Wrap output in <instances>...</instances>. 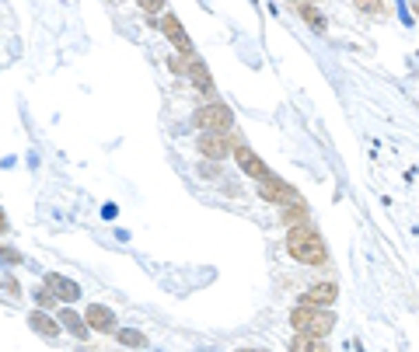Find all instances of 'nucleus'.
Returning <instances> with one entry per match:
<instances>
[{
    "label": "nucleus",
    "mask_w": 419,
    "mask_h": 352,
    "mask_svg": "<svg viewBox=\"0 0 419 352\" xmlns=\"http://www.w3.org/2000/svg\"><path fill=\"white\" fill-rule=\"evenodd\" d=\"M84 321H88L91 331H116V314L105 307V304H91L84 311Z\"/></svg>",
    "instance_id": "nucleus-8"
},
{
    "label": "nucleus",
    "mask_w": 419,
    "mask_h": 352,
    "mask_svg": "<svg viewBox=\"0 0 419 352\" xmlns=\"http://www.w3.org/2000/svg\"><path fill=\"white\" fill-rule=\"evenodd\" d=\"M157 28H161V32L172 39V45H175L182 56H189V52H192V42H189V35H185V28L178 25V18H175V14H165V21L157 25Z\"/></svg>",
    "instance_id": "nucleus-9"
},
{
    "label": "nucleus",
    "mask_w": 419,
    "mask_h": 352,
    "mask_svg": "<svg viewBox=\"0 0 419 352\" xmlns=\"http://www.w3.org/2000/svg\"><path fill=\"white\" fill-rule=\"evenodd\" d=\"M196 147H199V154L210 157V161H224V157L234 150V143H231L227 133H203V136L196 140Z\"/></svg>",
    "instance_id": "nucleus-5"
},
{
    "label": "nucleus",
    "mask_w": 419,
    "mask_h": 352,
    "mask_svg": "<svg viewBox=\"0 0 419 352\" xmlns=\"http://www.w3.org/2000/svg\"><path fill=\"white\" fill-rule=\"evenodd\" d=\"M231 154H234L238 167L248 174V178H255V182H262V178H269V174H273V171H269L266 164H262V157H258L248 143H234V150H231Z\"/></svg>",
    "instance_id": "nucleus-4"
},
{
    "label": "nucleus",
    "mask_w": 419,
    "mask_h": 352,
    "mask_svg": "<svg viewBox=\"0 0 419 352\" xmlns=\"http://www.w3.org/2000/svg\"><path fill=\"white\" fill-rule=\"evenodd\" d=\"M0 234H8V216H4V209H0Z\"/></svg>",
    "instance_id": "nucleus-24"
},
{
    "label": "nucleus",
    "mask_w": 419,
    "mask_h": 352,
    "mask_svg": "<svg viewBox=\"0 0 419 352\" xmlns=\"http://www.w3.org/2000/svg\"><path fill=\"white\" fill-rule=\"evenodd\" d=\"M287 251H290L297 262H304V265H325V258H329V251H325V241H322V234L314 230L311 223L290 227Z\"/></svg>",
    "instance_id": "nucleus-1"
},
{
    "label": "nucleus",
    "mask_w": 419,
    "mask_h": 352,
    "mask_svg": "<svg viewBox=\"0 0 419 352\" xmlns=\"http://www.w3.org/2000/svg\"><path fill=\"white\" fill-rule=\"evenodd\" d=\"M336 297H339V289H336V282H314L304 297L297 300V304H304V307H314V311H329V304H336Z\"/></svg>",
    "instance_id": "nucleus-6"
},
{
    "label": "nucleus",
    "mask_w": 419,
    "mask_h": 352,
    "mask_svg": "<svg viewBox=\"0 0 419 352\" xmlns=\"http://www.w3.org/2000/svg\"><path fill=\"white\" fill-rule=\"evenodd\" d=\"M258 196L266 199V203H276V206H294V203H300L297 192H294V185H287L283 178H276V174H269V178L258 182Z\"/></svg>",
    "instance_id": "nucleus-3"
},
{
    "label": "nucleus",
    "mask_w": 419,
    "mask_h": 352,
    "mask_svg": "<svg viewBox=\"0 0 419 352\" xmlns=\"http://www.w3.org/2000/svg\"><path fill=\"white\" fill-rule=\"evenodd\" d=\"M28 328H32V331H39L42 338H57V335H60V321L45 318L42 311H32V314H28Z\"/></svg>",
    "instance_id": "nucleus-12"
},
{
    "label": "nucleus",
    "mask_w": 419,
    "mask_h": 352,
    "mask_svg": "<svg viewBox=\"0 0 419 352\" xmlns=\"http://www.w3.org/2000/svg\"><path fill=\"white\" fill-rule=\"evenodd\" d=\"M35 304H39L42 311H49L52 304H57V297H52V289H42V286H39V289H35Z\"/></svg>",
    "instance_id": "nucleus-21"
},
{
    "label": "nucleus",
    "mask_w": 419,
    "mask_h": 352,
    "mask_svg": "<svg viewBox=\"0 0 419 352\" xmlns=\"http://www.w3.org/2000/svg\"><path fill=\"white\" fill-rule=\"evenodd\" d=\"M234 352H266V349H234Z\"/></svg>",
    "instance_id": "nucleus-25"
},
{
    "label": "nucleus",
    "mask_w": 419,
    "mask_h": 352,
    "mask_svg": "<svg viewBox=\"0 0 419 352\" xmlns=\"http://www.w3.org/2000/svg\"><path fill=\"white\" fill-rule=\"evenodd\" d=\"M297 14H300V18H304V21H307L314 32H322V28H325V18H322L318 11H314L311 4H300V8H297Z\"/></svg>",
    "instance_id": "nucleus-18"
},
{
    "label": "nucleus",
    "mask_w": 419,
    "mask_h": 352,
    "mask_svg": "<svg viewBox=\"0 0 419 352\" xmlns=\"http://www.w3.org/2000/svg\"><path fill=\"white\" fill-rule=\"evenodd\" d=\"M116 338H119L126 349H147V335H143V331H130V328H126V331H116Z\"/></svg>",
    "instance_id": "nucleus-17"
},
{
    "label": "nucleus",
    "mask_w": 419,
    "mask_h": 352,
    "mask_svg": "<svg viewBox=\"0 0 419 352\" xmlns=\"http://www.w3.org/2000/svg\"><path fill=\"white\" fill-rule=\"evenodd\" d=\"M0 265H21V251L11 245H0Z\"/></svg>",
    "instance_id": "nucleus-20"
},
{
    "label": "nucleus",
    "mask_w": 419,
    "mask_h": 352,
    "mask_svg": "<svg viewBox=\"0 0 419 352\" xmlns=\"http://www.w3.org/2000/svg\"><path fill=\"white\" fill-rule=\"evenodd\" d=\"M287 227H300L307 223V206L304 203H294V206H283V216H280Z\"/></svg>",
    "instance_id": "nucleus-16"
},
{
    "label": "nucleus",
    "mask_w": 419,
    "mask_h": 352,
    "mask_svg": "<svg viewBox=\"0 0 419 352\" xmlns=\"http://www.w3.org/2000/svg\"><path fill=\"white\" fill-rule=\"evenodd\" d=\"M136 4H140L143 11H150V14H154V11H161V8H165V0H136Z\"/></svg>",
    "instance_id": "nucleus-22"
},
{
    "label": "nucleus",
    "mask_w": 419,
    "mask_h": 352,
    "mask_svg": "<svg viewBox=\"0 0 419 352\" xmlns=\"http://www.w3.org/2000/svg\"><path fill=\"white\" fill-rule=\"evenodd\" d=\"M332 328H336V314H332V311H318V314H314V321H311V331H307V335L325 338Z\"/></svg>",
    "instance_id": "nucleus-15"
},
{
    "label": "nucleus",
    "mask_w": 419,
    "mask_h": 352,
    "mask_svg": "<svg viewBox=\"0 0 419 352\" xmlns=\"http://www.w3.org/2000/svg\"><path fill=\"white\" fill-rule=\"evenodd\" d=\"M196 126L203 130V133H227L231 126H234V112L227 108V105H221V101H210V105H203V108H196Z\"/></svg>",
    "instance_id": "nucleus-2"
},
{
    "label": "nucleus",
    "mask_w": 419,
    "mask_h": 352,
    "mask_svg": "<svg viewBox=\"0 0 419 352\" xmlns=\"http://www.w3.org/2000/svg\"><path fill=\"white\" fill-rule=\"evenodd\" d=\"M45 289H52V297L63 300V304H74L81 297V286L74 279H67V276H57V272L45 276Z\"/></svg>",
    "instance_id": "nucleus-7"
},
{
    "label": "nucleus",
    "mask_w": 419,
    "mask_h": 352,
    "mask_svg": "<svg viewBox=\"0 0 419 352\" xmlns=\"http://www.w3.org/2000/svg\"><path fill=\"white\" fill-rule=\"evenodd\" d=\"M314 314H318L314 307H304V304H297V307L290 311V328H294L297 335H307V331H311V321H314Z\"/></svg>",
    "instance_id": "nucleus-13"
},
{
    "label": "nucleus",
    "mask_w": 419,
    "mask_h": 352,
    "mask_svg": "<svg viewBox=\"0 0 419 352\" xmlns=\"http://www.w3.org/2000/svg\"><path fill=\"white\" fill-rule=\"evenodd\" d=\"M353 4H356L363 14H371V18L385 14V0H353Z\"/></svg>",
    "instance_id": "nucleus-19"
},
{
    "label": "nucleus",
    "mask_w": 419,
    "mask_h": 352,
    "mask_svg": "<svg viewBox=\"0 0 419 352\" xmlns=\"http://www.w3.org/2000/svg\"><path fill=\"white\" fill-rule=\"evenodd\" d=\"M185 70H189V81H192L199 91H214V81H210V70H206V63L199 60L196 52H189V56H185Z\"/></svg>",
    "instance_id": "nucleus-10"
},
{
    "label": "nucleus",
    "mask_w": 419,
    "mask_h": 352,
    "mask_svg": "<svg viewBox=\"0 0 419 352\" xmlns=\"http://www.w3.org/2000/svg\"><path fill=\"white\" fill-rule=\"evenodd\" d=\"M307 4H318V0H307Z\"/></svg>",
    "instance_id": "nucleus-26"
},
{
    "label": "nucleus",
    "mask_w": 419,
    "mask_h": 352,
    "mask_svg": "<svg viewBox=\"0 0 419 352\" xmlns=\"http://www.w3.org/2000/svg\"><path fill=\"white\" fill-rule=\"evenodd\" d=\"M57 321H60V328H67V331H70V335H74V338H81V342H84V338H88V335H91V328H88V321H84V318H81V314H74V311H70V307H63V311H60V318H57Z\"/></svg>",
    "instance_id": "nucleus-11"
},
{
    "label": "nucleus",
    "mask_w": 419,
    "mask_h": 352,
    "mask_svg": "<svg viewBox=\"0 0 419 352\" xmlns=\"http://www.w3.org/2000/svg\"><path fill=\"white\" fill-rule=\"evenodd\" d=\"M4 289L11 293V297H18V293H21V286H18V279H4Z\"/></svg>",
    "instance_id": "nucleus-23"
},
{
    "label": "nucleus",
    "mask_w": 419,
    "mask_h": 352,
    "mask_svg": "<svg viewBox=\"0 0 419 352\" xmlns=\"http://www.w3.org/2000/svg\"><path fill=\"white\" fill-rule=\"evenodd\" d=\"M287 349L290 352H329V345L322 338H314V335H294Z\"/></svg>",
    "instance_id": "nucleus-14"
}]
</instances>
